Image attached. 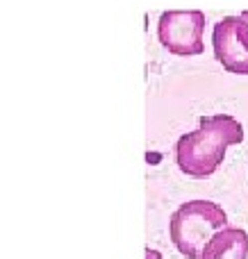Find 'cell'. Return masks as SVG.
<instances>
[{
    "instance_id": "3957f363",
    "label": "cell",
    "mask_w": 248,
    "mask_h": 259,
    "mask_svg": "<svg viewBox=\"0 0 248 259\" xmlns=\"http://www.w3.org/2000/svg\"><path fill=\"white\" fill-rule=\"evenodd\" d=\"M207 16L200 9H166L157 21V39L175 57L205 53Z\"/></svg>"
},
{
    "instance_id": "5b68a950",
    "label": "cell",
    "mask_w": 248,
    "mask_h": 259,
    "mask_svg": "<svg viewBox=\"0 0 248 259\" xmlns=\"http://www.w3.org/2000/svg\"><path fill=\"white\" fill-rule=\"evenodd\" d=\"M200 259H248V232L242 227H223L207 241Z\"/></svg>"
},
{
    "instance_id": "7a4b0ae2",
    "label": "cell",
    "mask_w": 248,
    "mask_h": 259,
    "mask_svg": "<svg viewBox=\"0 0 248 259\" xmlns=\"http://www.w3.org/2000/svg\"><path fill=\"white\" fill-rule=\"evenodd\" d=\"M228 227V214L212 200H187L171 214L168 234L173 246L187 259H200L203 248L219 230Z\"/></svg>"
},
{
    "instance_id": "6da1fadb",
    "label": "cell",
    "mask_w": 248,
    "mask_h": 259,
    "mask_svg": "<svg viewBox=\"0 0 248 259\" xmlns=\"http://www.w3.org/2000/svg\"><path fill=\"white\" fill-rule=\"evenodd\" d=\"M244 141V125L230 114L203 116L198 128L182 134L175 143V164L194 180H205L221 168L228 148Z\"/></svg>"
},
{
    "instance_id": "8992f818",
    "label": "cell",
    "mask_w": 248,
    "mask_h": 259,
    "mask_svg": "<svg viewBox=\"0 0 248 259\" xmlns=\"http://www.w3.org/2000/svg\"><path fill=\"white\" fill-rule=\"evenodd\" d=\"M239 16H242V18H246V21H248V9H244L242 14H239Z\"/></svg>"
},
{
    "instance_id": "277c9868",
    "label": "cell",
    "mask_w": 248,
    "mask_h": 259,
    "mask_svg": "<svg viewBox=\"0 0 248 259\" xmlns=\"http://www.w3.org/2000/svg\"><path fill=\"white\" fill-rule=\"evenodd\" d=\"M212 50L223 70L232 75H248V21L223 16L212 30Z\"/></svg>"
}]
</instances>
